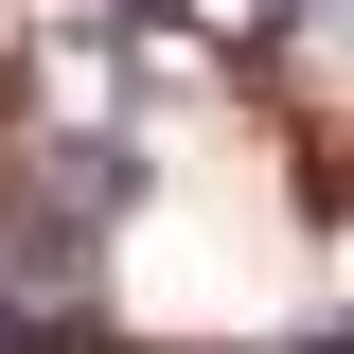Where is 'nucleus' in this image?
<instances>
[{
    "label": "nucleus",
    "instance_id": "obj_1",
    "mask_svg": "<svg viewBox=\"0 0 354 354\" xmlns=\"http://www.w3.org/2000/svg\"><path fill=\"white\" fill-rule=\"evenodd\" d=\"M142 213V142L124 124H53L0 160V283L18 301H88V266H106V230Z\"/></svg>",
    "mask_w": 354,
    "mask_h": 354
},
{
    "label": "nucleus",
    "instance_id": "obj_2",
    "mask_svg": "<svg viewBox=\"0 0 354 354\" xmlns=\"http://www.w3.org/2000/svg\"><path fill=\"white\" fill-rule=\"evenodd\" d=\"M266 18H283V36H319V18H337V36H354V0H266Z\"/></svg>",
    "mask_w": 354,
    "mask_h": 354
},
{
    "label": "nucleus",
    "instance_id": "obj_3",
    "mask_svg": "<svg viewBox=\"0 0 354 354\" xmlns=\"http://www.w3.org/2000/svg\"><path fill=\"white\" fill-rule=\"evenodd\" d=\"M266 354H354V319H301V337H266Z\"/></svg>",
    "mask_w": 354,
    "mask_h": 354
},
{
    "label": "nucleus",
    "instance_id": "obj_4",
    "mask_svg": "<svg viewBox=\"0 0 354 354\" xmlns=\"http://www.w3.org/2000/svg\"><path fill=\"white\" fill-rule=\"evenodd\" d=\"M160 18H177V0H106V36H160Z\"/></svg>",
    "mask_w": 354,
    "mask_h": 354
}]
</instances>
